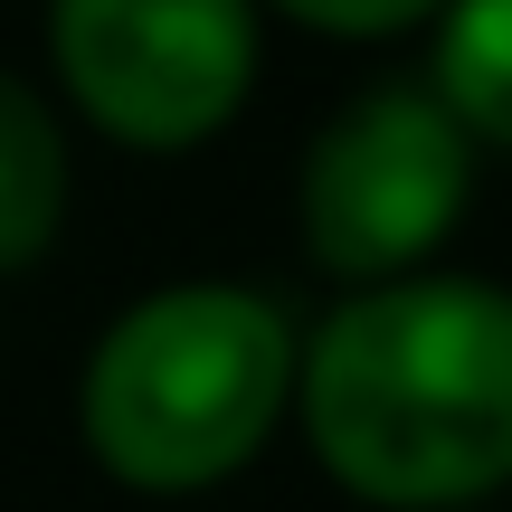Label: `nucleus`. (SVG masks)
<instances>
[{
    "label": "nucleus",
    "mask_w": 512,
    "mask_h": 512,
    "mask_svg": "<svg viewBox=\"0 0 512 512\" xmlns=\"http://www.w3.org/2000/svg\"><path fill=\"white\" fill-rule=\"evenodd\" d=\"M294 427L370 512H484L512 494V285L418 266L304 323Z\"/></svg>",
    "instance_id": "obj_1"
},
{
    "label": "nucleus",
    "mask_w": 512,
    "mask_h": 512,
    "mask_svg": "<svg viewBox=\"0 0 512 512\" xmlns=\"http://www.w3.org/2000/svg\"><path fill=\"white\" fill-rule=\"evenodd\" d=\"M304 323L247 275L152 285L95 332L76 370V437L124 494L200 503L294 427Z\"/></svg>",
    "instance_id": "obj_2"
},
{
    "label": "nucleus",
    "mask_w": 512,
    "mask_h": 512,
    "mask_svg": "<svg viewBox=\"0 0 512 512\" xmlns=\"http://www.w3.org/2000/svg\"><path fill=\"white\" fill-rule=\"evenodd\" d=\"M256 10L285 19V29L342 38V48H389V38H418L446 0H256Z\"/></svg>",
    "instance_id": "obj_7"
},
{
    "label": "nucleus",
    "mask_w": 512,
    "mask_h": 512,
    "mask_svg": "<svg viewBox=\"0 0 512 512\" xmlns=\"http://www.w3.org/2000/svg\"><path fill=\"white\" fill-rule=\"evenodd\" d=\"M76 209V133L38 76L0 67V275H38Z\"/></svg>",
    "instance_id": "obj_5"
},
{
    "label": "nucleus",
    "mask_w": 512,
    "mask_h": 512,
    "mask_svg": "<svg viewBox=\"0 0 512 512\" xmlns=\"http://www.w3.org/2000/svg\"><path fill=\"white\" fill-rule=\"evenodd\" d=\"M484 512H503V503H484Z\"/></svg>",
    "instance_id": "obj_8"
},
{
    "label": "nucleus",
    "mask_w": 512,
    "mask_h": 512,
    "mask_svg": "<svg viewBox=\"0 0 512 512\" xmlns=\"http://www.w3.org/2000/svg\"><path fill=\"white\" fill-rule=\"evenodd\" d=\"M475 171L484 152L418 76L361 86L342 114L313 124L304 162H294V247L332 294L446 266L465 209H475Z\"/></svg>",
    "instance_id": "obj_3"
},
{
    "label": "nucleus",
    "mask_w": 512,
    "mask_h": 512,
    "mask_svg": "<svg viewBox=\"0 0 512 512\" xmlns=\"http://www.w3.org/2000/svg\"><path fill=\"white\" fill-rule=\"evenodd\" d=\"M266 67L256 0H48L57 105L114 152H200L247 114Z\"/></svg>",
    "instance_id": "obj_4"
},
{
    "label": "nucleus",
    "mask_w": 512,
    "mask_h": 512,
    "mask_svg": "<svg viewBox=\"0 0 512 512\" xmlns=\"http://www.w3.org/2000/svg\"><path fill=\"white\" fill-rule=\"evenodd\" d=\"M427 95L465 124L475 152L512 162V0H446L427 19Z\"/></svg>",
    "instance_id": "obj_6"
}]
</instances>
